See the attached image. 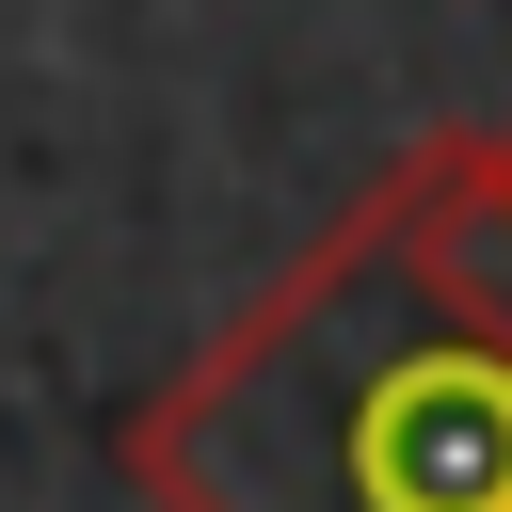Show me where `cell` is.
<instances>
[{"mask_svg": "<svg viewBox=\"0 0 512 512\" xmlns=\"http://www.w3.org/2000/svg\"><path fill=\"white\" fill-rule=\"evenodd\" d=\"M464 144V208H480V256H496V288H512V128H448Z\"/></svg>", "mask_w": 512, "mask_h": 512, "instance_id": "obj_2", "label": "cell"}, {"mask_svg": "<svg viewBox=\"0 0 512 512\" xmlns=\"http://www.w3.org/2000/svg\"><path fill=\"white\" fill-rule=\"evenodd\" d=\"M112 464L144 512H512V288L432 128L368 176L160 400Z\"/></svg>", "mask_w": 512, "mask_h": 512, "instance_id": "obj_1", "label": "cell"}]
</instances>
